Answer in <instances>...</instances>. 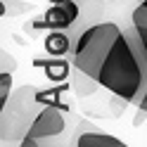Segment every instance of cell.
Instances as JSON below:
<instances>
[{
  "instance_id": "obj_1",
  "label": "cell",
  "mask_w": 147,
  "mask_h": 147,
  "mask_svg": "<svg viewBox=\"0 0 147 147\" xmlns=\"http://www.w3.org/2000/svg\"><path fill=\"white\" fill-rule=\"evenodd\" d=\"M71 62L83 76L131 105L147 86V69L131 33L114 22L86 26L71 45Z\"/></svg>"
},
{
  "instance_id": "obj_2",
  "label": "cell",
  "mask_w": 147,
  "mask_h": 147,
  "mask_svg": "<svg viewBox=\"0 0 147 147\" xmlns=\"http://www.w3.org/2000/svg\"><path fill=\"white\" fill-rule=\"evenodd\" d=\"M67 133V119L64 112L57 105H43L36 112L33 121L24 131L19 145L22 147H38V145H50L52 138H59Z\"/></svg>"
},
{
  "instance_id": "obj_3",
  "label": "cell",
  "mask_w": 147,
  "mask_h": 147,
  "mask_svg": "<svg viewBox=\"0 0 147 147\" xmlns=\"http://www.w3.org/2000/svg\"><path fill=\"white\" fill-rule=\"evenodd\" d=\"M74 145L76 147H126V142L121 138H116L112 133H105L95 128L93 123H81L76 135H74Z\"/></svg>"
},
{
  "instance_id": "obj_4",
  "label": "cell",
  "mask_w": 147,
  "mask_h": 147,
  "mask_svg": "<svg viewBox=\"0 0 147 147\" xmlns=\"http://www.w3.org/2000/svg\"><path fill=\"white\" fill-rule=\"evenodd\" d=\"M78 14H81V10H78V5L74 3V0H62V3L52 5L50 10L45 12L43 22L52 31H64V29H69V26L78 19Z\"/></svg>"
},
{
  "instance_id": "obj_5",
  "label": "cell",
  "mask_w": 147,
  "mask_h": 147,
  "mask_svg": "<svg viewBox=\"0 0 147 147\" xmlns=\"http://www.w3.org/2000/svg\"><path fill=\"white\" fill-rule=\"evenodd\" d=\"M128 33H131L135 48H138V52H140V57L145 62V69H147V22H131Z\"/></svg>"
},
{
  "instance_id": "obj_6",
  "label": "cell",
  "mask_w": 147,
  "mask_h": 147,
  "mask_svg": "<svg viewBox=\"0 0 147 147\" xmlns=\"http://www.w3.org/2000/svg\"><path fill=\"white\" fill-rule=\"evenodd\" d=\"M45 48H48L50 52H55V55H62V52L69 50V38L62 31H52L48 36V40H45Z\"/></svg>"
},
{
  "instance_id": "obj_7",
  "label": "cell",
  "mask_w": 147,
  "mask_h": 147,
  "mask_svg": "<svg viewBox=\"0 0 147 147\" xmlns=\"http://www.w3.org/2000/svg\"><path fill=\"white\" fill-rule=\"evenodd\" d=\"M0 107H5L7 105V100H10V88H12V76L7 71L0 74Z\"/></svg>"
},
{
  "instance_id": "obj_8",
  "label": "cell",
  "mask_w": 147,
  "mask_h": 147,
  "mask_svg": "<svg viewBox=\"0 0 147 147\" xmlns=\"http://www.w3.org/2000/svg\"><path fill=\"white\" fill-rule=\"evenodd\" d=\"M131 22H147V0H140L131 14Z\"/></svg>"
},
{
  "instance_id": "obj_9",
  "label": "cell",
  "mask_w": 147,
  "mask_h": 147,
  "mask_svg": "<svg viewBox=\"0 0 147 147\" xmlns=\"http://www.w3.org/2000/svg\"><path fill=\"white\" fill-rule=\"evenodd\" d=\"M138 109H140V114H147V86H145V90H142V95L138 97Z\"/></svg>"
},
{
  "instance_id": "obj_10",
  "label": "cell",
  "mask_w": 147,
  "mask_h": 147,
  "mask_svg": "<svg viewBox=\"0 0 147 147\" xmlns=\"http://www.w3.org/2000/svg\"><path fill=\"white\" fill-rule=\"evenodd\" d=\"M102 3H119V0H102Z\"/></svg>"
}]
</instances>
